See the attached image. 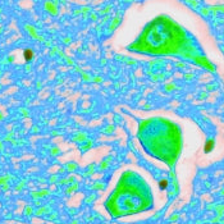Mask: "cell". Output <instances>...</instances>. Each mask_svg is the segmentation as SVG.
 <instances>
[{
  "label": "cell",
  "mask_w": 224,
  "mask_h": 224,
  "mask_svg": "<svg viewBox=\"0 0 224 224\" xmlns=\"http://www.w3.org/2000/svg\"><path fill=\"white\" fill-rule=\"evenodd\" d=\"M213 149H214V142H213V141H208L206 144H205L204 151L206 152V154H209V152H211V151H213Z\"/></svg>",
  "instance_id": "obj_1"
},
{
  "label": "cell",
  "mask_w": 224,
  "mask_h": 224,
  "mask_svg": "<svg viewBox=\"0 0 224 224\" xmlns=\"http://www.w3.org/2000/svg\"><path fill=\"white\" fill-rule=\"evenodd\" d=\"M32 58H33V51L31 50V49H26V50H24V60L30 61Z\"/></svg>",
  "instance_id": "obj_2"
},
{
  "label": "cell",
  "mask_w": 224,
  "mask_h": 224,
  "mask_svg": "<svg viewBox=\"0 0 224 224\" xmlns=\"http://www.w3.org/2000/svg\"><path fill=\"white\" fill-rule=\"evenodd\" d=\"M166 187H168V181H165V179H163V181H160V182H159V188H160L161 191L166 190Z\"/></svg>",
  "instance_id": "obj_3"
}]
</instances>
